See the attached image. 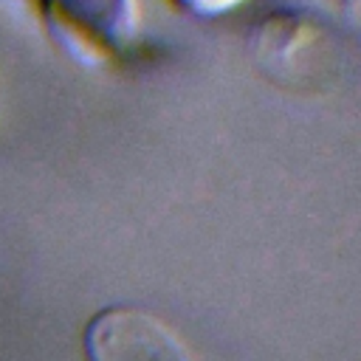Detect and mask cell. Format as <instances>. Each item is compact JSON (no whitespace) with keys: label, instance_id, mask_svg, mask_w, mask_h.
Masks as SVG:
<instances>
[{"label":"cell","instance_id":"cell-3","mask_svg":"<svg viewBox=\"0 0 361 361\" xmlns=\"http://www.w3.org/2000/svg\"><path fill=\"white\" fill-rule=\"evenodd\" d=\"M327 42L324 28L299 11H271L251 37L257 65L282 85H305V68L316 65L322 45Z\"/></svg>","mask_w":361,"mask_h":361},{"label":"cell","instance_id":"cell-1","mask_svg":"<svg viewBox=\"0 0 361 361\" xmlns=\"http://www.w3.org/2000/svg\"><path fill=\"white\" fill-rule=\"evenodd\" d=\"M51 39L87 68L124 56L141 39V0H39Z\"/></svg>","mask_w":361,"mask_h":361},{"label":"cell","instance_id":"cell-4","mask_svg":"<svg viewBox=\"0 0 361 361\" xmlns=\"http://www.w3.org/2000/svg\"><path fill=\"white\" fill-rule=\"evenodd\" d=\"M175 8H180L189 17H200V20H212V17H223L234 8H240L248 0H172Z\"/></svg>","mask_w":361,"mask_h":361},{"label":"cell","instance_id":"cell-5","mask_svg":"<svg viewBox=\"0 0 361 361\" xmlns=\"http://www.w3.org/2000/svg\"><path fill=\"white\" fill-rule=\"evenodd\" d=\"M341 17H344V25H347L350 37L361 48V0H341Z\"/></svg>","mask_w":361,"mask_h":361},{"label":"cell","instance_id":"cell-2","mask_svg":"<svg viewBox=\"0 0 361 361\" xmlns=\"http://www.w3.org/2000/svg\"><path fill=\"white\" fill-rule=\"evenodd\" d=\"M85 361H197L169 322L138 305H107L82 330Z\"/></svg>","mask_w":361,"mask_h":361}]
</instances>
